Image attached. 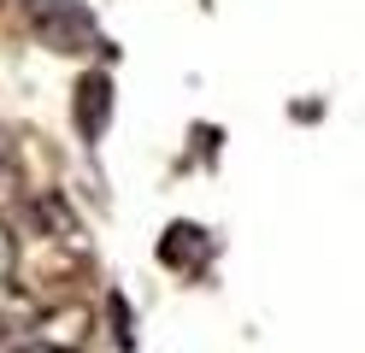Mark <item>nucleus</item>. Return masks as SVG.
<instances>
[{
    "instance_id": "1",
    "label": "nucleus",
    "mask_w": 365,
    "mask_h": 353,
    "mask_svg": "<svg viewBox=\"0 0 365 353\" xmlns=\"http://www.w3.org/2000/svg\"><path fill=\"white\" fill-rule=\"evenodd\" d=\"M24 18L53 53H83V47H95V12H88L83 0H24Z\"/></svg>"
},
{
    "instance_id": "2",
    "label": "nucleus",
    "mask_w": 365,
    "mask_h": 353,
    "mask_svg": "<svg viewBox=\"0 0 365 353\" xmlns=\"http://www.w3.org/2000/svg\"><path fill=\"white\" fill-rule=\"evenodd\" d=\"M112 124V77L106 71H88L77 83V135L83 141H101Z\"/></svg>"
},
{
    "instance_id": "3",
    "label": "nucleus",
    "mask_w": 365,
    "mask_h": 353,
    "mask_svg": "<svg viewBox=\"0 0 365 353\" xmlns=\"http://www.w3.org/2000/svg\"><path fill=\"white\" fill-rule=\"evenodd\" d=\"M207 230H200V224H171L165 235H159V259H165V265L171 271H195L200 265V259H207Z\"/></svg>"
},
{
    "instance_id": "4",
    "label": "nucleus",
    "mask_w": 365,
    "mask_h": 353,
    "mask_svg": "<svg viewBox=\"0 0 365 353\" xmlns=\"http://www.w3.org/2000/svg\"><path fill=\"white\" fill-rule=\"evenodd\" d=\"M30 212H36V224H41V230H59V235H77V218H71V212H65V200H53V195H41V200H36Z\"/></svg>"
},
{
    "instance_id": "5",
    "label": "nucleus",
    "mask_w": 365,
    "mask_h": 353,
    "mask_svg": "<svg viewBox=\"0 0 365 353\" xmlns=\"http://www.w3.org/2000/svg\"><path fill=\"white\" fill-rule=\"evenodd\" d=\"M106 312H112V336H118V347H135V329H130V306H124V295H106Z\"/></svg>"
},
{
    "instance_id": "6",
    "label": "nucleus",
    "mask_w": 365,
    "mask_h": 353,
    "mask_svg": "<svg viewBox=\"0 0 365 353\" xmlns=\"http://www.w3.org/2000/svg\"><path fill=\"white\" fill-rule=\"evenodd\" d=\"M12 265H18V235H12L6 224H0V289L12 282Z\"/></svg>"
},
{
    "instance_id": "7",
    "label": "nucleus",
    "mask_w": 365,
    "mask_h": 353,
    "mask_svg": "<svg viewBox=\"0 0 365 353\" xmlns=\"http://www.w3.org/2000/svg\"><path fill=\"white\" fill-rule=\"evenodd\" d=\"M18 353H71V347H18Z\"/></svg>"
}]
</instances>
